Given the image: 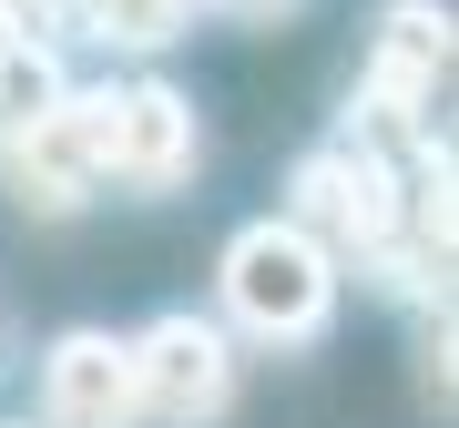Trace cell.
I'll return each instance as SVG.
<instances>
[{
	"mask_svg": "<svg viewBox=\"0 0 459 428\" xmlns=\"http://www.w3.org/2000/svg\"><path fill=\"white\" fill-rule=\"evenodd\" d=\"M214 296H225V316H235L255 347H316L327 316H337V265L316 255L286 214H265V225H235V235H225Z\"/></svg>",
	"mask_w": 459,
	"mask_h": 428,
	"instance_id": "obj_1",
	"label": "cell"
},
{
	"mask_svg": "<svg viewBox=\"0 0 459 428\" xmlns=\"http://www.w3.org/2000/svg\"><path fill=\"white\" fill-rule=\"evenodd\" d=\"M286 225L307 235L337 276L347 265H377L388 235H398V164H377L358 143H316L307 164L286 174Z\"/></svg>",
	"mask_w": 459,
	"mask_h": 428,
	"instance_id": "obj_2",
	"label": "cell"
},
{
	"mask_svg": "<svg viewBox=\"0 0 459 428\" xmlns=\"http://www.w3.org/2000/svg\"><path fill=\"white\" fill-rule=\"evenodd\" d=\"M102 133H113V82H72L62 102H51L41 123L0 133V194H11L21 214H82L102 194Z\"/></svg>",
	"mask_w": 459,
	"mask_h": 428,
	"instance_id": "obj_3",
	"label": "cell"
},
{
	"mask_svg": "<svg viewBox=\"0 0 459 428\" xmlns=\"http://www.w3.org/2000/svg\"><path fill=\"white\" fill-rule=\"evenodd\" d=\"M133 357V418H164V428H214L235 408V337L214 327V316L174 306L153 316L143 337H123Z\"/></svg>",
	"mask_w": 459,
	"mask_h": 428,
	"instance_id": "obj_4",
	"label": "cell"
},
{
	"mask_svg": "<svg viewBox=\"0 0 459 428\" xmlns=\"http://www.w3.org/2000/svg\"><path fill=\"white\" fill-rule=\"evenodd\" d=\"M204 164V123L174 82H113V133H102V184L133 194H174Z\"/></svg>",
	"mask_w": 459,
	"mask_h": 428,
	"instance_id": "obj_5",
	"label": "cell"
},
{
	"mask_svg": "<svg viewBox=\"0 0 459 428\" xmlns=\"http://www.w3.org/2000/svg\"><path fill=\"white\" fill-rule=\"evenodd\" d=\"M41 428H133V357L113 327H72L41 357Z\"/></svg>",
	"mask_w": 459,
	"mask_h": 428,
	"instance_id": "obj_6",
	"label": "cell"
},
{
	"mask_svg": "<svg viewBox=\"0 0 459 428\" xmlns=\"http://www.w3.org/2000/svg\"><path fill=\"white\" fill-rule=\"evenodd\" d=\"M449 11L439 0H388V11L368 21V82H388V92H409V102H439L449 82Z\"/></svg>",
	"mask_w": 459,
	"mask_h": 428,
	"instance_id": "obj_7",
	"label": "cell"
},
{
	"mask_svg": "<svg viewBox=\"0 0 459 428\" xmlns=\"http://www.w3.org/2000/svg\"><path fill=\"white\" fill-rule=\"evenodd\" d=\"M195 11H204V0H82V21L113 51H164V41L195 31Z\"/></svg>",
	"mask_w": 459,
	"mask_h": 428,
	"instance_id": "obj_8",
	"label": "cell"
},
{
	"mask_svg": "<svg viewBox=\"0 0 459 428\" xmlns=\"http://www.w3.org/2000/svg\"><path fill=\"white\" fill-rule=\"evenodd\" d=\"M72 92V72H62V51H51L41 31L11 51V62H0V133H21V123H41L51 102Z\"/></svg>",
	"mask_w": 459,
	"mask_h": 428,
	"instance_id": "obj_9",
	"label": "cell"
},
{
	"mask_svg": "<svg viewBox=\"0 0 459 428\" xmlns=\"http://www.w3.org/2000/svg\"><path fill=\"white\" fill-rule=\"evenodd\" d=\"M214 11H235V21H286L296 0H214Z\"/></svg>",
	"mask_w": 459,
	"mask_h": 428,
	"instance_id": "obj_10",
	"label": "cell"
},
{
	"mask_svg": "<svg viewBox=\"0 0 459 428\" xmlns=\"http://www.w3.org/2000/svg\"><path fill=\"white\" fill-rule=\"evenodd\" d=\"M21 41H31V21H21V11H11V0H0V62H11V51H21Z\"/></svg>",
	"mask_w": 459,
	"mask_h": 428,
	"instance_id": "obj_11",
	"label": "cell"
},
{
	"mask_svg": "<svg viewBox=\"0 0 459 428\" xmlns=\"http://www.w3.org/2000/svg\"><path fill=\"white\" fill-rule=\"evenodd\" d=\"M11 11H21V21H41V11H82V0H11Z\"/></svg>",
	"mask_w": 459,
	"mask_h": 428,
	"instance_id": "obj_12",
	"label": "cell"
}]
</instances>
